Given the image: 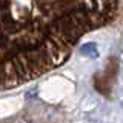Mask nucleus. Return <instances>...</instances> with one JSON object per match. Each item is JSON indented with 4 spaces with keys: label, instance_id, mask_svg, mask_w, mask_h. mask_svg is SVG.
<instances>
[{
    "label": "nucleus",
    "instance_id": "obj_1",
    "mask_svg": "<svg viewBox=\"0 0 123 123\" xmlns=\"http://www.w3.org/2000/svg\"><path fill=\"white\" fill-rule=\"evenodd\" d=\"M117 9L118 0H0V92L65 63Z\"/></svg>",
    "mask_w": 123,
    "mask_h": 123
}]
</instances>
